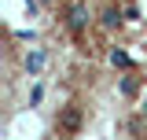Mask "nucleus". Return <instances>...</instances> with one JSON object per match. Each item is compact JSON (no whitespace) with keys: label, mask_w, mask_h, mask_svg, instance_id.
<instances>
[{"label":"nucleus","mask_w":147,"mask_h":140,"mask_svg":"<svg viewBox=\"0 0 147 140\" xmlns=\"http://www.w3.org/2000/svg\"><path fill=\"white\" fill-rule=\"evenodd\" d=\"M110 63H114V67H121V70H129V67H132V55L121 52V48H114V52H110Z\"/></svg>","instance_id":"nucleus-4"},{"label":"nucleus","mask_w":147,"mask_h":140,"mask_svg":"<svg viewBox=\"0 0 147 140\" xmlns=\"http://www.w3.org/2000/svg\"><path fill=\"white\" fill-rule=\"evenodd\" d=\"M66 30H70L74 37H85V30H88V7H85V4H70V11H66Z\"/></svg>","instance_id":"nucleus-1"},{"label":"nucleus","mask_w":147,"mask_h":140,"mask_svg":"<svg viewBox=\"0 0 147 140\" xmlns=\"http://www.w3.org/2000/svg\"><path fill=\"white\" fill-rule=\"evenodd\" d=\"M136 77H121V96H136Z\"/></svg>","instance_id":"nucleus-6"},{"label":"nucleus","mask_w":147,"mask_h":140,"mask_svg":"<svg viewBox=\"0 0 147 140\" xmlns=\"http://www.w3.org/2000/svg\"><path fill=\"white\" fill-rule=\"evenodd\" d=\"M40 4H55V0H40Z\"/></svg>","instance_id":"nucleus-8"},{"label":"nucleus","mask_w":147,"mask_h":140,"mask_svg":"<svg viewBox=\"0 0 147 140\" xmlns=\"http://www.w3.org/2000/svg\"><path fill=\"white\" fill-rule=\"evenodd\" d=\"M118 22H121V11H118V7H107V11H103V26H107V30H118Z\"/></svg>","instance_id":"nucleus-5"},{"label":"nucleus","mask_w":147,"mask_h":140,"mask_svg":"<svg viewBox=\"0 0 147 140\" xmlns=\"http://www.w3.org/2000/svg\"><path fill=\"white\" fill-rule=\"evenodd\" d=\"M140 111H144V114H147V100H144V107H140Z\"/></svg>","instance_id":"nucleus-7"},{"label":"nucleus","mask_w":147,"mask_h":140,"mask_svg":"<svg viewBox=\"0 0 147 140\" xmlns=\"http://www.w3.org/2000/svg\"><path fill=\"white\" fill-rule=\"evenodd\" d=\"M44 59H48V55H44V48H33V52H26V59H22L26 74H30V77H37V74L44 70Z\"/></svg>","instance_id":"nucleus-2"},{"label":"nucleus","mask_w":147,"mask_h":140,"mask_svg":"<svg viewBox=\"0 0 147 140\" xmlns=\"http://www.w3.org/2000/svg\"><path fill=\"white\" fill-rule=\"evenodd\" d=\"M59 125H63V129H77V125H81V111H77V107H70V111L59 118Z\"/></svg>","instance_id":"nucleus-3"}]
</instances>
